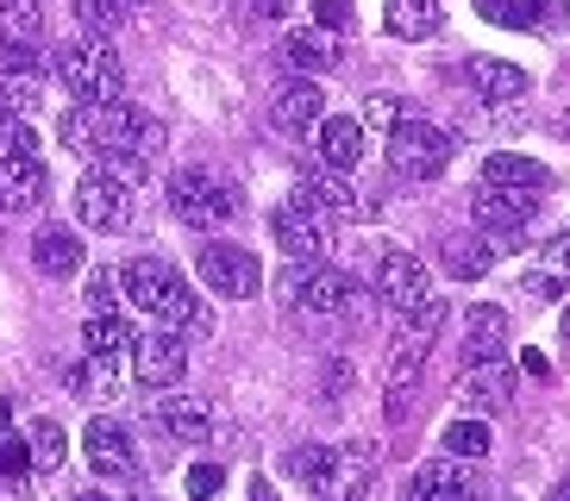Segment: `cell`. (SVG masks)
Listing matches in <instances>:
<instances>
[{
	"label": "cell",
	"mask_w": 570,
	"mask_h": 501,
	"mask_svg": "<svg viewBox=\"0 0 570 501\" xmlns=\"http://www.w3.org/2000/svg\"><path fill=\"white\" fill-rule=\"evenodd\" d=\"M57 138L63 150L76 157H107V150H132L151 164L157 150H164V126L151 114H138L132 100H101V107H69L57 119Z\"/></svg>",
	"instance_id": "1"
},
{
	"label": "cell",
	"mask_w": 570,
	"mask_h": 501,
	"mask_svg": "<svg viewBox=\"0 0 570 501\" xmlns=\"http://www.w3.org/2000/svg\"><path fill=\"white\" fill-rule=\"evenodd\" d=\"M483 183L489 188H527V195H539V188L552 183V169L539 164V157H520V150H489V157H483Z\"/></svg>",
	"instance_id": "23"
},
{
	"label": "cell",
	"mask_w": 570,
	"mask_h": 501,
	"mask_svg": "<svg viewBox=\"0 0 570 501\" xmlns=\"http://www.w3.org/2000/svg\"><path fill=\"white\" fill-rule=\"evenodd\" d=\"M376 295L395 307V314H414L433 301V276L420 264L414 250H383V264H376Z\"/></svg>",
	"instance_id": "13"
},
{
	"label": "cell",
	"mask_w": 570,
	"mask_h": 501,
	"mask_svg": "<svg viewBox=\"0 0 570 501\" xmlns=\"http://www.w3.org/2000/svg\"><path fill=\"white\" fill-rule=\"evenodd\" d=\"M402 501H483V477L464 458H433L407 477Z\"/></svg>",
	"instance_id": "10"
},
{
	"label": "cell",
	"mask_w": 570,
	"mask_h": 501,
	"mask_svg": "<svg viewBox=\"0 0 570 501\" xmlns=\"http://www.w3.org/2000/svg\"><path fill=\"white\" fill-rule=\"evenodd\" d=\"M295 200H307V207L326 214V219H370V200L357 195L352 176H338V169H314V176H302Z\"/></svg>",
	"instance_id": "19"
},
{
	"label": "cell",
	"mask_w": 570,
	"mask_h": 501,
	"mask_svg": "<svg viewBox=\"0 0 570 501\" xmlns=\"http://www.w3.org/2000/svg\"><path fill=\"white\" fill-rule=\"evenodd\" d=\"M314 150H320V169H338V176H352L364 164V119L352 114H326L314 132Z\"/></svg>",
	"instance_id": "20"
},
{
	"label": "cell",
	"mask_w": 570,
	"mask_h": 501,
	"mask_svg": "<svg viewBox=\"0 0 570 501\" xmlns=\"http://www.w3.org/2000/svg\"><path fill=\"white\" fill-rule=\"evenodd\" d=\"M69 13L82 19V32H88V38H107L119 19H126V7H119V0H69Z\"/></svg>",
	"instance_id": "37"
},
{
	"label": "cell",
	"mask_w": 570,
	"mask_h": 501,
	"mask_svg": "<svg viewBox=\"0 0 570 501\" xmlns=\"http://www.w3.org/2000/svg\"><path fill=\"white\" fill-rule=\"evenodd\" d=\"M283 63H288V69H302V76H320V69H333V63H338L333 32H320V26H302V32H288V38H283Z\"/></svg>",
	"instance_id": "25"
},
{
	"label": "cell",
	"mask_w": 570,
	"mask_h": 501,
	"mask_svg": "<svg viewBox=\"0 0 570 501\" xmlns=\"http://www.w3.org/2000/svg\"><path fill=\"white\" fill-rule=\"evenodd\" d=\"M0 501H32V489L13 483V477H0Z\"/></svg>",
	"instance_id": "47"
},
{
	"label": "cell",
	"mask_w": 570,
	"mask_h": 501,
	"mask_svg": "<svg viewBox=\"0 0 570 501\" xmlns=\"http://www.w3.org/2000/svg\"><path fill=\"white\" fill-rule=\"evenodd\" d=\"M132 501H151V495H132Z\"/></svg>",
	"instance_id": "54"
},
{
	"label": "cell",
	"mask_w": 570,
	"mask_h": 501,
	"mask_svg": "<svg viewBox=\"0 0 570 501\" xmlns=\"http://www.w3.org/2000/svg\"><path fill=\"white\" fill-rule=\"evenodd\" d=\"M157 414H164V426L183 445H202L207 433H214V414H207V401H195V395H169V401H157Z\"/></svg>",
	"instance_id": "27"
},
{
	"label": "cell",
	"mask_w": 570,
	"mask_h": 501,
	"mask_svg": "<svg viewBox=\"0 0 570 501\" xmlns=\"http://www.w3.org/2000/svg\"><path fill=\"white\" fill-rule=\"evenodd\" d=\"M495 238H452V250H445V269H452V283H476V276H489L495 269Z\"/></svg>",
	"instance_id": "30"
},
{
	"label": "cell",
	"mask_w": 570,
	"mask_h": 501,
	"mask_svg": "<svg viewBox=\"0 0 570 501\" xmlns=\"http://www.w3.org/2000/svg\"><path fill=\"white\" fill-rule=\"evenodd\" d=\"M19 470H32V445L13 433H0V477H19Z\"/></svg>",
	"instance_id": "42"
},
{
	"label": "cell",
	"mask_w": 570,
	"mask_h": 501,
	"mask_svg": "<svg viewBox=\"0 0 570 501\" xmlns=\"http://www.w3.org/2000/svg\"><path fill=\"white\" fill-rule=\"evenodd\" d=\"M326 458H333V445H295V451H283V470L295 477V483L320 489V477H326Z\"/></svg>",
	"instance_id": "36"
},
{
	"label": "cell",
	"mask_w": 570,
	"mask_h": 501,
	"mask_svg": "<svg viewBox=\"0 0 570 501\" xmlns=\"http://www.w3.org/2000/svg\"><path fill=\"white\" fill-rule=\"evenodd\" d=\"M119 288H126V301H132L151 326H169V333H183V338L214 333V314L202 307V295H195L169 264H157V257H132V264L119 269Z\"/></svg>",
	"instance_id": "2"
},
{
	"label": "cell",
	"mask_w": 570,
	"mask_h": 501,
	"mask_svg": "<svg viewBox=\"0 0 570 501\" xmlns=\"http://www.w3.org/2000/svg\"><path fill=\"white\" fill-rule=\"evenodd\" d=\"M132 345H138V333L119 314H88V326H82L88 357H119V351H132Z\"/></svg>",
	"instance_id": "31"
},
{
	"label": "cell",
	"mask_w": 570,
	"mask_h": 501,
	"mask_svg": "<svg viewBox=\"0 0 570 501\" xmlns=\"http://www.w3.org/2000/svg\"><path fill=\"white\" fill-rule=\"evenodd\" d=\"M527 295H533V301H564L570 295V238H564V245H552L533 269H527Z\"/></svg>",
	"instance_id": "29"
},
{
	"label": "cell",
	"mask_w": 570,
	"mask_h": 501,
	"mask_svg": "<svg viewBox=\"0 0 570 501\" xmlns=\"http://www.w3.org/2000/svg\"><path fill=\"white\" fill-rule=\"evenodd\" d=\"M364 119H370V126H395V119H402V114H395V95H370L364 100Z\"/></svg>",
	"instance_id": "44"
},
{
	"label": "cell",
	"mask_w": 570,
	"mask_h": 501,
	"mask_svg": "<svg viewBox=\"0 0 570 501\" xmlns=\"http://www.w3.org/2000/svg\"><path fill=\"white\" fill-rule=\"evenodd\" d=\"M26 445H32V470H57L63 464V451H69V439H63L57 420H38L32 433H26Z\"/></svg>",
	"instance_id": "35"
},
{
	"label": "cell",
	"mask_w": 570,
	"mask_h": 501,
	"mask_svg": "<svg viewBox=\"0 0 570 501\" xmlns=\"http://www.w3.org/2000/svg\"><path fill=\"white\" fill-rule=\"evenodd\" d=\"M51 76L82 100V107H101V100H119L126 88V69L107 50V38H76V45H51Z\"/></svg>",
	"instance_id": "3"
},
{
	"label": "cell",
	"mask_w": 570,
	"mask_h": 501,
	"mask_svg": "<svg viewBox=\"0 0 570 501\" xmlns=\"http://www.w3.org/2000/svg\"><path fill=\"white\" fill-rule=\"evenodd\" d=\"M564 338H570V307H564Z\"/></svg>",
	"instance_id": "52"
},
{
	"label": "cell",
	"mask_w": 570,
	"mask_h": 501,
	"mask_svg": "<svg viewBox=\"0 0 570 501\" xmlns=\"http://www.w3.org/2000/svg\"><path fill=\"white\" fill-rule=\"evenodd\" d=\"M314 19L320 32H345V26H357V7L352 0H314Z\"/></svg>",
	"instance_id": "41"
},
{
	"label": "cell",
	"mask_w": 570,
	"mask_h": 501,
	"mask_svg": "<svg viewBox=\"0 0 570 501\" xmlns=\"http://www.w3.org/2000/svg\"><path fill=\"white\" fill-rule=\"evenodd\" d=\"M45 195H51V169H45V157H7L0 164V214H38L45 207Z\"/></svg>",
	"instance_id": "17"
},
{
	"label": "cell",
	"mask_w": 570,
	"mask_h": 501,
	"mask_svg": "<svg viewBox=\"0 0 570 501\" xmlns=\"http://www.w3.org/2000/svg\"><path fill=\"white\" fill-rule=\"evenodd\" d=\"M439 19H445V0H389L383 26L395 38H433Z\"/></svg>",
	"instance_id": "28"
},
{
	"label": "cell",
	"mask_w": 570,
	"mask_h": 501,
	"mask_svg": "<svg viewBox=\"0 0 570 501\" xmlns=\"http://www.w3.org/2000/svg\"><path fill=\"white\" fill-rule=\"evenodd\" d=\"M0 119H13V114H7V100H0Z\"/></svg>",
	"instance_id": "53"
},
{
	"label": "cell",
	"mask_w": 570,
	"mask_h": 501,
	"mask_svg": "<svg viewBox=\"0 0 570 501\" xmlns=\"http://www.w3.org/2000/svg\"><path fill=\"white\" fill-rule=\"evenodd\" d=\"M0 69H38V76H51V50L19 45V38H0Z\"/></svg>",
	"instance_id": "39"
},
{
	"label": "cell",
	"mask_w": 570,
	"mask_h": 501,
	"mask_svg": "<svg viewBox=\"0 0 570 501\" xmlns=\"http://www.w3.org/2000/svg\"><path fill=\"white\" fill-rule=\"evenodd\" d=\"M32 150H38V132L26 119H0V164L7 157H32Z\"/></svg>",
	"instance_id": "40"
},
{
	"label": "cell",
	"mask_w": 570,
	"mask_h": 501,
	"mask_svg": "<svg viewBox=\"0 0 570 501\" xmlns=\"http://www.w3.org/2000/svg\"><path fill=\"white\" fill-rule=\"evenodd\" d=\"M245 501H276V489H269V483H252V495H245Z\"/></svg>",
	"instance_id": "48"
},
{
	"label": "cell",
	"mask_w": 570,
	"mask_h": 501,
	"mask_svg": "<svg viewBox=\"0 0 570 501\" xmlns=\"http://www.w3.org/2000/svg\"><path fill=\"white\" fill-rule=\"evenodd\" d=\"M119 7H151V0H119Z\"/></svg>",
	"instance_id": "51"
},
{
	"label": "cell",
	"mask_w": 570,
	"mask_h": 501,
	"mask_svg": "<svg viewBox=\"0 0 570 501\" xmlns=\"http://www.w3.org/2000/svg\"><path fill=\"white\" fill-rule=\"evenodd\" d=\"M288 295L302 301L307 314H338L357 301V283L338 264H295L288 269Z\"/></svg>",
	"instance_id": "14"
},
{
	"label": "cell",
	"mask_w": 570,
	"mask_h": 501,
	"mask_svg": "<svg viewBox=\"0 0 570 501\" xmlns=\"http://www.w3.org/2000/svg\"><path fill=\"white\" fill-rule=\"evenodd\" d=\"M82 301H88V314H119V276L114 269H88Z\"/></svg>",
	"instance_id": "38"
},
{
	"label": "cell",
	"mask_w": 570,
	"mask_h": 501,
	"mask_svg": "<svg viewBox=\"0 0 570 501\" xmlns=\"http://www.w3.org/2000/svg\"><path fill=\"white\" fill-rule=\"evenodd\" d=\"M370 483H376V445H370V439H357V445H333L326 477H320L314 495L320 501H364Z\"/></svg>",
	"instance_id": "11"
},
{
	"label": "cell",
	"mask_w": 570,
	"mask_h": 501,
	"mask_svg": "<svg viewBox=\"0 0 570 501\" xmlns=\"http://www.w3.org/2000/svg\"><path fill=\"white\" fill-rule=\"evenodd\" d=\"M195 264H202V283L226 301H252L257 283H264V264H257V250L233 245V238H207L195 250Z\"/></svg>",
	"instance_id": "6"
},
{
	"label": "cell",
	"mask_w": 570,
	"mask_h": 501,
	"mask_svg": "<svg viewBox=\"0 0 570 501\" xmlns=\"http://www.w3.org/2000/svg\"><path fill=\"white\" fill-rule=\"evenodd\" d=\"M458 395H464L476 414H502L508 401H514V370H508V357H495V364H470L464 376H458Z\"/></svg>",
	"instance_id": "21"
},
{
	"label": "cell",
	"mask_w": 570,
	"mask_h": 501,
	"mask_svg": "<svg viewBox=\"0 0 570 501\" xmlns=\"http://www.w3.org/2000/svg\"><path fill=\"white\" fill-rule=\"evenodd\" d=\"M82 451H88V464H95V477H101V483H119V477H132V470H138V451H132V439H126V426H119V420H107V414L88 420Z\"/></svg>",
	"instance_id": "15"
},
{
	"label": "cell",
	"mask_w": 570,
	"mask_h": 501,
	"mask_svg": "<svg viewBox=\"0 0 570 501\" xmlns=\"http://www.w3.org/2000/svg\"><path fill=\"white\" fill-rule=\"evenodd\" d=\"M219 483H226V470H219V464H195V470H188V495H195V501L219 495Z\"/></svg>",
	"instance_id": "43"
},
{
	"label": "cell",
	"mask_w": 570,
	"mask_h": 501,
	"mask_svg": "<svg viewBox=\"0 0 570 501\" xmlns=\"http://www.w3.org/2000/svg\"><path fill=\"white\" fill-rule=\"evenodd\" d=\"M164 200H169V214L183 219V226H195V233H219V226L238 219V188L226 183V176H214V169H202V164L176 169Z\"/></svg>",
	"instance_id": "4"
},
{
	"label": "cell",
	"mask_w": 570,
	"mask_h": 501,
	"mask_svg": "<svg viewBox=\"0 0 570 501\" xmlns=\"http://www.w3.org/2000/svg\"><path fill=\"white\" fill-rule=\"evenodd\" d=\"M132 370L145 389H176L188 376V338L169 333V326H151V333L132 345Z\"/></svg>",
	"instance_id": "12"
},
{
	"label": "cell",
	"mask_w": 570,
	"mask_h": 501,
	"mask_svg": "<svg viewBox=\"0 0 570 501\" xmlns=\"http://www.w3.org/2000/svg\"><path fill=\"white\" fill-rule=\"evenodd\" d=\"M245 7H252L257 19H288V7H295V0H245Z\"/></svg>",
	"instance_id": "45"
},
{
	"label": "cell",
	"mask_w": 570,
	"mask_h": 501,
	"mask_svg": "<svg viewBox=\"0 0 570 501\" xmlns=\"http://www.w3.org/2000/svg\"><path fill=\"white\" fill-rule=\"evenodd\" d=\"M0 100H7V114L26 119L45 107V76L38 69H0Z\"/></svg>",
	"instance_id": "32"
},
{
	"label": "cell",
	"mask_w": 570,
	"mask_h": 501,
	"mask_svg": "<svg viewBox=\"0 0 570 501\" xmlns=\"http://www.w3.org/2000/svg\"><path fill=\"white\" fill-rule=\"evenodd\" d=\"M483 13L502 26H564L570 0H483Z\"/></svg>",
	"instance_id": "26"
},
{
	"label": "cell",
	"mask_w": 570,
	"mask_h": 501,
	"mask_svg": "<svg viewBox=\"0 0 570 501\" xmlns=\"http://www.w3.org/2000/svg\"><path fill=\"white\" fill-rule=\"evenodd\" d=\"M320 119H326V95H320L314 82H283L276 95H269V126L288 138H314L320 132Z\"/></svg>",
	"instance_id": "16"
},
{
	"label": "cell",
	"mask_w": 570,
	"mask_h": 501,
	"mask_svg": "<svg viewBox=\"0 0 570 501\" xmlns=\"http://www.w3.org/2000/svg\"><path fill=\"white\" fill-rule=\"evenodd\" d=\"M76 219L95 233H126L132 226V183H119L107 169H88L76 183Z\"/></svg>",
	"instance_id": "8"
},
{
	"label": "cell",
	"mask_w": 570,
	"mask_h": 501,
	"mask_svg": "<svg viewBox=\"0 0 570 501\" xmlns=\"http://www.w3.org/2000/svg\"><path fill=\"white\" fill-rule=\"evenodd\" d=\"M452 157H458L452 132H439L433 119H395V126H389V164H395V176H407V183L445 176Z\"/></svg>",
	"instance_id": "5"
},
{
	"label": "cell",
	"mask_w": 570,
	"mask_h": 501,
	"mask_svg": "<svg viewBox=\"0 0 570 501\" xmlns=\"http://www.w3.org/2000/svg\"><path fill=\"white\" fill-rule=\"evenodd\" d=\"M32 264L45 269V276H76V269H82V238L69 233V226H38Z\"/></svg>",
	"instance_id": "24"
},
{
	"label": "cell",
	"mask_w": 570,
	"mask_h": 501,
	"mask_svg": "<svg viewBox=\"0 0 570 501\" xmlns=\"http://www.w3.org/2000/svg\"><path fill=\"white\" fill-rule=\"evenodd\" d=\"M269 233L288 250V264H326V250H333V226H326V214H314L307 200H283V207L269 214Z\"/></svg>",
	"instance_id": "7"
},
{
	"label": "cell",
	"mask_w": 570,
	"mask_h": 501,
	"mask_svg": "<svg viewBox=\"0 0 570 501\" xmlns=\"http://www.w3.org/2000/svg\"><path fill=\"white\" fill-rule=\"evenodd\" d=\"M508 338H514V320L495 307V301H476L464 314V345H458V357H464V370L470 364H495L508 351Z\"/></svg>",
	"instance_id": "18"
},
{
	"label": "cell",
	"mask_w": 570,
	"mask_h": 501,
	"mask_svg": "<svg viewBox=\"0 0 570 501\" xmlns=\"http://www.w3.org/2000/svg\"><path fill=\"white\" fill-rule=\"evenodd\" d=\"M7 426H13V401H0V433H7Z\"/></svg>",
	"instance_id": "49"
},
{
	"label": "cell",
	"mask_w": 570,
	"mask_h": 501,
	"mask_svg": "<svg viewBox=\"0 0 570 501\" xmlns=\"http://www.w3.org/2000/svg\"><path fill=\"white\" fill-rule=\"evenodd\" d=\"M69 501H107L101 489H82V495H69Z\"/></svg>",
	"instance_id": "50"
},
{
	"label": "cell",
	"mask_w": 570,
	"mask_h": 501,
	"mask_svg": "<svg viewBox=\"0 0 570 501\" xmlns=\"http://www.w3.org/2000/svg\"><path fill=\"white\" fill-rule=\"evenodd\" d=\"M533 214H539V195H527V188H489L483 183L476 195H470V219H476V233L495 238V245L514 238Z\"/></svg>",
	"instance_id": "9"
},
{
	"label": "cell",
	"mask_w": 570,
	"mask_h": 501,
	"mask_svg": "<svg viewBox=\"0 0 570 501\" xmlns=\"http://www.w3.org/2000/svg\"><path fill=\"white\" fill-rule=\"evenodd\" d=\"M38 32H45V7L38 0H0V38L38 45Z\"/></svg>",
	"instance_id": "33"
},
{
	"label": "cell",
	"mask_w": 570,
	"mask_h": 501,
	"mask_svg": "<svg viewBox=\"0 0 570 501\" xmlns=\"http://www.w3.org/2000/svg\"><path fill=\"white\" fill-rule=\"evenodd\" d=\"M470 88L483 100H495V107H508V100H527V88H533V76L520 63H502V57H470Z\"/></svg>",
	"instance_id": "22"
},
{
	"label": "cell",
	"mask_w": 570,
	"mask_h": 501,
	"mask_svg": "<svg viewBox=\"0 0 570 501\" xmlns=\"http://www.w3.org/2000/svg\"><path fill=\"white\" fill-rule=\"evenodd\" d=\"M520 370H527V376H546V370H552V357H546V351H527V357H520Z\"/></svg>",
	"instance_id": "46"
},
{
	"label": "cell",
	"mask_w": 570,
	"mask_h": 501,
	"mask_svg": "<svg viewBox=\"0 0 570 501\" xmlns=\"http://www.w3.org/2000/svg\"><path fill=\"white\" fill-rule=\"evenodd\" d=\"M439 445H445V458L476 464V458H489V426H483V420H452V426L439 433Z\"/></svg>",
	"instance_id": "34"
}]
</instances>
